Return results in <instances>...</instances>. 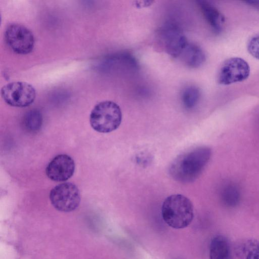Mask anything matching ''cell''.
Returning <instances> with one entry per match:
<instances>
[{"label": "cell", "instance_id": "obj_2", "mask_svg": "<svg viewBox=\"0 0 259 259\" xmlns=\"http://www.w3.org/2000/svg\"><path fill=\"white\" fill-rule=\"evenodd\" d=\"M161 215L164 222L171 228L176 229L186 228L194 218L193 204L188 197L182 194L171 195L163 202Z\"/></svg>", "mask_w": 259, "mask_h": 259}, {"label": "cell", "instance_id": "obj_16", "mask_svg": "<svg viewBox=\"0 0 259 259\" xmlns=\"http://www.w3.org/2000/svg\"><path fill=\"white\" fill-rule=\"evenodd\" d=\"M42 121L41 113L34 109L29 111L25 114L23 119V124L27 131L35 132L41 127Z\"/></svg>", "mask_w": 259, "mask_h": 259}, {"label": "cell", "instance_id": "obj_14", "mask_svg": "<svg viewBox=\"0 0 259 259\" xmlns=\"http://www.w3.org/2000/svg\"><path fill=\"white\" fill-rule=\"evenodd\" d=\"M240 197L238 188L233 184L225 186L221 192V199L223 203L229 207L236 206L239 201Z\"/></svg>", "mask_w": 259, "mask_h": 259}, {"label": "cell", "instance_id": "obj_13", "mask_svg": "<svg viewBox=\"0 0 259 259\" xmlns=\"http://www.w3.org/2000/svg\"><path fill=\"white\" fill-rule=\"evenodd\" d=\"M180 57L188 66L194 68L201 66L205 61L203 51L197 45L189 42Z\"/></svg>", "mask_w": 259, "mask_h": 259}, {"label": "cell", "instance_id": "obj_11", "mask_svg": "<svg viewBox=\"0 0 259 259\" xmlns=\"http://www.w3.org/2000/svg\"><path fill=\"white\" fill-rule=\"evenodd\" d=\"M209 259H232L229 242L223 235L214 237L210 244Z\"/></svg>", "mask_w": 259, "mask_h": 259}, {"label": "cell", "instance_id": "obj_4", "mask_svg": "<svg viewBox=\"0 0 259 259\" xmlns=\"http://www.w3.org/2000/svg\"><path fill=\"white\" fill-rule=\"evenodd\" d=\"M4 37L8 47L20 55L30 53L34 46V37L31 31L25 26L13 23L5 29Z\"/></svg>", "mask_w": 259, "mask_h": 259}, {"label": "cell", "instance_id": "obj_12", "mask_svg": "<svg viewBox=\"0 0 259 259\" xmlns=\"http://www.w3.org/2000/svg\"><path fill=\"white\" fill-rule=\"evenodd\" d=\"M235 253L238 259H259V242L254 239H245L235 245Z\"/></svg>", "mask_w": 259, "mask_h": 259}, {"label": "cell", "instance_id": "obj_8", "mask_svg": "<svg viewBox=\"0 0 259 259\" xmlns=\"http://www.w3.org/2000/svg\"><path fill=\"white\" fill-rule=\"evenodd\" d=\"M250 74V67L243 59L231 58L222 65L218 76L219 83L229 85L246 79Z\"/></svg>", "mask_w": 259, "mask_h": 259}, {"label": "cell", "instance_id": "obj_7", "mask_svg": "<svg viewBox=\"0 0 259 259\" xmlns=\"http://www.w3.org/2000/svg\"><path fill=\"white\" fill-rule=\"evenodd\" d=\"M158 36L165 52L173 57H180L188 43L180 28L172 23L161 28Z\"/></svg>", "mask_w": 259, "mask_h": 259}, {"label": "cell", "instance_id": "obj_10", "mask_svg": "<svg viewBox=\"0 0 259 259\" xmlns=\"http://www.w3.org/2000/svg\"><path fill=\"white\" fill-rule=\"evenodd\" d=\"M202 13L212 29L215 32L221 31L225 23V17L218 9L205 1L198 2Z\"/></svg>", "mask_w": 259, "mask_h": 259}, {"label": "cell", "instance_id": "obj_17", "mask_svg": "<svg viewBox=\"0 0 259 259\" xmlns=\"http://www.w3.org/2000/svg\"><path fill=\"white\" fill-rule=\"evenodd\" d=\"M247 48L252 56L259 60V32L254 34L249 38Z\"/></svg>", "mask_w": 259, "mask_h": 259}, {"label": "cell", "instance_id": "obj_3", "mask_svg": "<svg viewBox=\"0 0 259 259\" xmlns=\"http://www.w3.org/2000/svg\"><path fill=\"white\" fill-rule=\"evenodd\" d=\"M122 120V112L119 105L112 101H104L96 105L90 116L92 128L101 133L116 130Z\"/></svg>", "mask_w": 259, "mask_h": 259}, {"label": "cell", "instance_id": "obj_15", "mask_svg": "<svg viewBox=\"0 0 259 259\" xmlns=\"http://www.w3.org/2000/svg\"><path fill=\"white\" fill-rule=\"evenodd\" d=\"M200 97L199 90L195 86L186 88L182 94V102L187 109H192L197 104Z\"/></svg>", "mask_w": 259, "mask_h": 259}, {"label": "cell", "instance_id": "obj_18", "mask_svg": "<svg viewBox=\"0 0 259 259\" xmlns=\"http://www.w3.org/2000/svg\"><path fill=\"white\" fill-rule=\"evenodd\" d=\"M246 3L250 6L259 9V1H247Z\"/></svg>", "mask_w": 259, "mask_h": 259}, {"label": "cell", "instance_id": "obj_9", "mask_svg": "<svg viewBox=\"0 0 259 259\" xmlns=\"http://www.w3.org/2000/svg\"><path fill=\"white\" fill-rule=\"evenodd\" d=\"M75 170L73 159L66 154L56 156L48 164L46 172L48 177L56 182H63L70 178Z\"/></svg>", "mask_w": 259, "mask_h": 259}, {"label": "cell", "instance_id": "obj_5", "mask_svg": "<svg viewBox=\"0 0 259 259\" xmlns=\"http://www.w3.org/2000/svg\"><path fill=\"white\" fill-rule=\"evenodd\" d=\"M50 199L52 205L58 210L70 212L79 206L80 195L75 185L67 182L54 187L50 192Z\"/></svg>", "mask_w": 259, "mask_h": 259}, {"label": "cell", "instance_id": "obj_1", "mask_svg": "<svg viewBox=\"0 0 259 259\" xmlns=\"http://www.w3.org/2000/svg\"><path fill=\"white\" fill-rule=\"evenodd\" d=\"M211 149L199 146L178 155L171 162L169 174L175 181L190 183L201 175L211 157Z\"/></svg>", "mask_w": 259, "mask_h": 259}, {"label": "cell", "instance_id": "obj_6", "mask_svg": "<svg viewBox=\"0 0 259 259\" xmlns=\"http://www.w3.org/2000/svg\"><path fill=\"white\" fill-rule=\"evenodd\" d=\"M1 96L8 105L24 107L31 105L35 100L36 92L30 84L25 82H13L2 87Z\"/></svg>", "mask_w": 259, "mask_h": 259}]
</instances>
